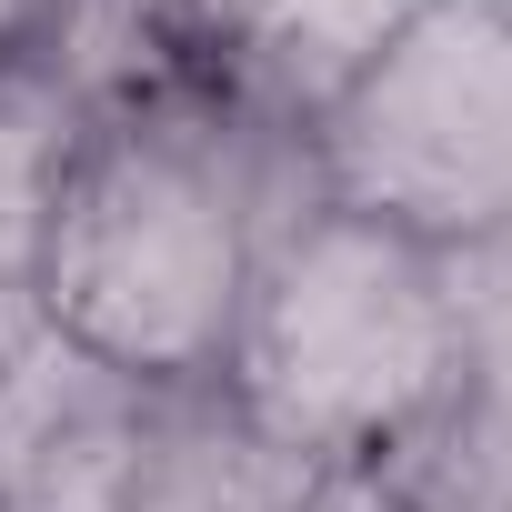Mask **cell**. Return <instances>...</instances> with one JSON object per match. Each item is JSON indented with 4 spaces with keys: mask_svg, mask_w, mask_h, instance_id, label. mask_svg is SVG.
<instances>
[{
    "mask_svg": "<svg viewBox=\"0 0 512 512\" xmlns=\"http://www.w3.org/2000/svg\"><path fill=\"white\" fill-rule=\"evenodd\" d=\"M71 91L81 131L41 241V332L141 392H211L272 221L312 201L302 141L211 61H151Z\"/></svg>",
    "mask_w": 512,
    "mask_h": 512,
    "instance_id": "cell-1",
    "label": "cell"
},
{
    "mask_svg": "<svg viewBox=\"0 0 512 512\" xmlns=\"http://www.w3.org/2000/svg\"><path fill=\"white\" fill-rule=\"evenodd\" d=\"M211 392L272 452L332 462H412L462 392V302L452 262L362 211L292 201L251 262L231 352Z\"/></svg>",
    "mask_w": 512,
    "mask_h": 512,
    "instance_id": "cell-2",
    "label": "cell"
},
{
    "mask_svg": "<svg viewBox=\"0 0 512 512\" xmlns=\"http://www.w3.org/2000/svg\"><path fill=\"white\" fill-rule=\"evenodd\" d=\"M302 181L442 262L512 231V11L412 0L302 111Z\"/></svg>",
    "mask_w": 512,
    "mask_h": 512,
    "instance_id": "cell-3",
    "label": "cell"
},
{
    "mask_svg": "<svg viewBox=\"0 0 512 512\" xmlns=\"http://www.w3.org/2000/svg\"><path fill=\"white\" fill-rule=\"evenodd\" d=\"M161 392L41 332L0 362V512H121Z\"/></svg>",
    "mask_w": 512,
    "mask_h": 512,
    "instance_id": "cell-4",
    "label": "cell"
},
{
    "mask_svg": "<svg viewBox=\"0 0 512 512\" xmlns=\"http://www.w3.org/2000/svg\"><path fill=\"white\" fill-rule=\"evenodd\" d=\"M452 302H462V392L442 432L402 462V482L432 512L442 502L512 512V231L452 262Z\"/></svg>",
    "mask_w": 512,
    "mask_h": 512,
    "instance_id": "cell-5",
    "label": "cell"
},
{
    "mask_svg": "<svg viewBox=\"0 0 512 512\" xmlns=\"http://www.w3.org/2000/svg\"><path fill=\"white\" fill-rule=\"evenodd\" d=\"M71 131H81V91L51 51L0 81V362L41 342V241H51Z\"/></svg>",
    "mask_w": 512,
    "mask_h": 512,
    "instance_id": "cell-6",
    "label": "cell"
},
{
    "mask_svg": "<svg viewBox=\"0 0 512 512\" xmlns=\"http://www.w3.org/2000/svg\"><path fill=\"white\" fill-rule=\"evenodd\" d=\"M312 462L272 452L221 392H161L121 512H282Z\"/></svg>",
    "mask_w": 512,
    "mask_h": 512,
    "instance_id": "cell-7",
    "label": "cell"
},
{
    "mask_svg": "<svg viewBox=\"0 0 512 512\" xmlns=\"http://www.w3.org/2000/svg\"><path fill=\"white\" fill-rule=\"evenodd\" d=\"M282 512H432L392 462H332V472H302V492Z\"/></svg>",
    "mask_w": 512,
    "mask_h": 512,
    "instance_id": "cell-8",
    "label": "cell"
},
{
    "mask_svg": "<svg viewBox=\"0 0 512 512\" xmlns=\"http://www.w3.org/2000/svg\"><path fill=\"white\" fill-rule=\"evenodd\" d=\"M51 31H61V0H0V81L31 71L51 51Z\"/></svg>",
    "mask_w": 512,
    "mask_h": 512,
    "instance_id": "cell-9",
    "label": "cell"
},
{
    "mask_svg": "<svg viewBox=\"0 0 512 512\" xmlns=\"http://www.w3.org/2000/svg\"><path fill=\"white\" fill-rule=\"evenodd\" d=\"M442 512H482V502H442Z\"/></svg>",
    "mask_w": 512,
    "mask_h": 512,
    "instance_id": "cell-10",
    "label": "cell"
},
{
    "mask_svg": "<svg viewBox=\"0 0 512 512\" xmlns=\"http://www.w3.org/2000/svg\"><path fill=\"white\" fill-rule=\"evenodd\" d=\"M502 11H512V0H502Z\"/></svg>",
    "mask_w": 512,
    "mask_h": 512,
    "instance_id": "cell-11",
    "label": "cell"
}]
</instances>
